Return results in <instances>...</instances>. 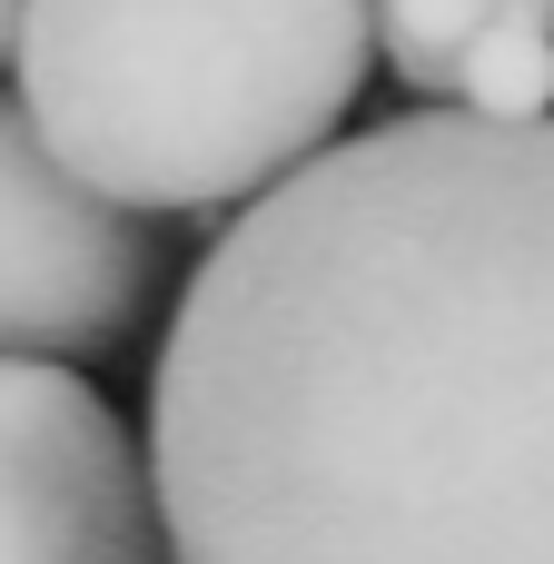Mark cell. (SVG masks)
<instances>
[{
  "label": "cell",
  "mask_w": 554,
  "mask_h": 564,
  "mask_svg": "<svg viewBox=\"0 0 554 564\" xmlns=\"http://www.w3.org/2000/svg\"><path fill=\"white\" fill-rule=\"evenodd\" d=\"M20 20H30V0H0V69L20 59Z\"/></svg>",
  "instance_id": "obj_7"
},
{
  "label": "cell",
  "mask_w": 554,
  "mask_h": 564,
  "mask_svg": "<svg viewBox=\"0 0 554 564\" xmlns=\"http://www.w3.org/2000/svg\"><path fill=\"white\" fill-rule=\"evenodd\" d=\"M456 109L506 119V129L554 119V20H506V30L466 59V99H456Z\"/></svg>",
  "instance_id": "obj_6"
},
{
  "label": "cell",
  "mask_w": 554,
  "mask_h": 564,
  "mask_svg": "<svg viewBox=\"0 0 554 564\" xmlns=\"http://www.w3.org/2000/svg\"><path fill=\"white\" fill-rule=\"evenodd\" d=\"M506 20H554V0H377V50L416 99H466V59Z\"/></svg>",
  "instance_id": "obj_5"
},
{
  "label": "cell",
  "mask_w": 554,
  "mask_h": 564,
  "mask_svg": "<svg viewBox=\"0 0 554 564\" xmlns=\"http://www.w3.org/2000/svg\"><path fill=\"white\" fill-rule=\"evenodd\" d=\"M149 486L178 564H554V119H377L238 208Z\"/></svg>",
  "instance_id": "obj_1"
},
{
  "label": "cell",
  "mask_w": 554,
  "mask_h": 564,
  "mask_svg": "<svg viewBox=\"0 0 554 564\" xmlns=\"http://www.w3.org/2000/svg\"><path fill=\"white\" fill-rule=\"evenodd\" d=\"M159 486L79 367L0 357V564H149Z\"/></svg>",
  "instance_id": "obj_4"
},
{
  "label": "cell",
  "mask_w": 554,
  "mask_h": 564,
  "mask_svg": "<svg viewBox=\"0 0 554 564\" xmlns=\"http://www.w3.org/2000/svg\"><path fill=\"white\" fill-rule=\"evenodd\" d=\"M159 248L149 218L99 198L50 159L20 99H0V357L20 367H79L129 337L149 307Z\"/></svg>",
  "instance_id": "obj_3"
},
{
  "label": "cell",
  "mask_w": 554,
  "mask_h": 564,
  "mask_svg": "<svg viewBox=\"0 0 554 564\" xmlns=\"http://www.w3.org/2000/svg\"><path fill=\"white\" fill-rule=\"evenodd\" d=\"M377 0H30L20 109L129 218L258 208L337 149Z\"/></svg>",
  "instance_id": "obj_2"
}]
</instances>
